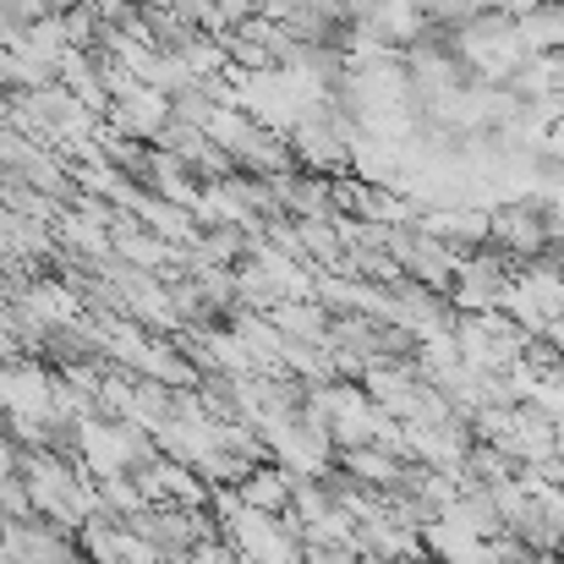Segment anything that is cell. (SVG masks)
Listing matches in <instances>:
<instances>
[{
    "instance_id": "1",
    "label": "cell",
    "mask_w": 564,
    "mask_h": 564,
    "mask_svg": "<svg viewBox=\"0 0 564 564\" xmlns=\"http://www.w3.org/2000/svg\"><path fill=\"white\" fill-rule=\"evenodd\" d=\"M488 247H494V252H505V258L538 263V258L554 247L549 203H538V197H516V203L488 208Z\"/></svg>"
}]
</instances>
